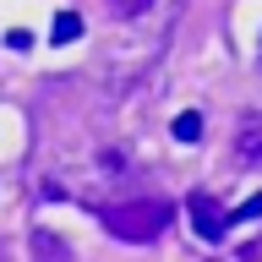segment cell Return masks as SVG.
<instances>
[{
  "mask_svg": "<svg viewBox=\"0 0 262 262\" xmlns=\"http://www.w3.org/2000/svg\"><path fill=\"white\" fill-rule=\"evenodd\" d=\"M6 44H11V49H16V55H28V49H33V38H28V33H22V28H16V33H11V38H6Z\"/></svg>",
  "mask_w": 262,
  "mask_h": 262,
  "instance_id": "9c48e42d",
  "label": "cell"
},
{
  "mask_svg": "<svg viewBox=\"0 0 262 262\" xmlns=\"http://www.w3.org/2000/svg\"><path fill=\"white\" fill-rule=\"evenodd\" d=\"M186 208H191V229L202 235V241H224V229H229V213L213 202L208 191H191L186 196Z\"/></svg>",
  "mask_w": 262,
  "mask_h": 262,
  "instance_id": "7a4b0ae2",
  "label": "cell"
},
{
  "mask_svg": "<svg viewBox=\"0 0 262 262\" xmlns=\"http://www.w3.org/2000/svg\"><path fill=\"white\" fill-rule=\"evenodd\" d=\"M98 219H104V229H110L115 241L147 246V241H159L164 229H169L175 208H169L164 196H131V202H115V208H104Z\"/></svg>",
  "mask_w": 262,
  "mask_h": 262,
  "instance_id": "6da1fadb",
  "label": "cell"
},
{
  "mask_svg": "<svg viewBox=\"0 0 262 262\" xmlns=\"http://www.w3.org/2000/svg\"><path fill=\"white\" fill-rule=\"evenodd\" d=\"M246 219H262V196H251L241 213H229V224H246Z\"/></svg>",
  "mask_w": 262,
  "mask_h": 262,
  "instance_id": "ba28073f",
  "label": "cell"
},
{
  "mask_svg": "<svg viewBox=\"0 0 262 262\" xmlns=\"http://www.w3.org/2000/svg\"><path fill=\"white\" fill-rule=\"evenodd\" d=\"M77 33H82V16L77 11H60V16H55V28H49V44H71Z\"/></svg>",
  "mask_w": 262,
  "mask_h": 262,
  "instance_id": "5b68a950",
  "label": "cell"
},
{
  "mask_svg": "<svg viewBox=\"0 0 262 262\" xmlns=\"http://www.w3.org/2000/svg\"><path fill=\"white\" fill-rule=\"evenodd\" d=\"M147 6H153V0H110V11H115V16H142Z\"/></svg>",
  "mask_w": 262,
  "mask_h": 262,
  "instance_id": "52a82bcc",
  "label": "cell"
},
{
  "mask_svg": "<svg viewBox=\"0 0 262 262\" xmlns=\"http://www.w3.org/2000/svg\"><path fill=\"white\" fill-rule=\"evenodd\" d=\"M235 159L246 169H262V115H246L241 131H235Z\"/></svg>",
  "mask_w": 262,
  "mask_h": 262,
  "instance_id": "3957f363",
  "label": "cell"
},
{
  "mask_svg": "<svg viewBox=\"0 0 262 262\" xmlns=\"http://www.w3.org/2000/svg\"><path fill=\"white\" fill-rule=\"evenodd\" d=\"M33 257H38V262H66L71 251H66L55 235H44V229H38V235H33Z\"/></svg>",
  "mask_w": 262,
  "mask_h": 262,
  "instance_id": "8992f818",
  "label": "cell"
},
{
  "mask_svg": "<svg viewBox=\"0 0 262 262\" xmlns=\"http://www.w3.org/2000/svg\"><path fill=\"white\" fill-rule=\"evenodd\" d=\"M169 137H175V142H202V115H196V110L175 115V126H169Z\"/></svg>",
  "mask_w": 262,
  "mask_h": 262,
  "instance_id": "277c9868",
  "label": "cell"
}]
</instances>
